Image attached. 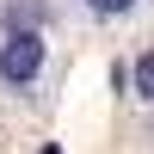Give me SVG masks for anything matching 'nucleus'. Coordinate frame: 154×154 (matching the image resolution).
I'll return each instance as SVG.
<instances>
[{"label": "nucleus", "mask_w": 154, "mask_h": 154, "mask_svg": "<svg viewBox=\"0 0 154 154\" xmlns=\"http://www.w3.org/2000/svg\"><path fill=\"white\" fill-rule=\"evenodd\" d=\"M130 86H136V99H142V105H154V49H142V56H136Z\"/></svg>", "instance_id": "nucleus-3"}, {"label": "nucleus", "mask_w": 154, "mask_h": 154, "mask_svg": "<svg viewBox=\"0 0 154 154\" xmlns=\"http://www.w3.org/2000/svg\"><path fill=\"white\" fill-rule=\"evenodd\" d=\"M43 19H49L43 0H6L0 6V37L6 31H43Z\"/></svg>", "instance_id": "nucleus-2"}, {"label": "nucleus", "mask_w": 154, "mask_h": 154, "mask_svg": "<svg viewBox=\"0 0 154 154\" xmlns=\"http://www.w3.org/2000/svg\"><path fill=\"white\" fill-rule=\"evenodd\" d=\"M43 154H62V148H43Z\"/></svg>", "instance_id": "nucleus-5"}, {"label": "nucleus", "mask_w": 154, "mask_h": 154, "mask_svg": "<svg viewBox=\"0 0 154 154\" xmlns=\"http://www.w3.org/2000/svg\"><path fill=\"white\" fill-rule=\"evenodd\" d=\"M43 62H49L43 31H6L0 37V86L6 93H31L43 80Z\"/></svg>", "instance_id": "nucleus-1"}, {"label": "nucleus", "mask_w": 154, "mask_h": 154, "mask_svg": "<svg viewBox=\"0 0 154 154\" xmlns=\"http://www.w3.org/2000/svg\"><path fill=\"white\" fill-rule=\"evenodd\" d=\"M86 12H93V19H130L136 6H142V0H80Z\"/></svg>", "instance_id": "nucleus-4"}]
</instances>
